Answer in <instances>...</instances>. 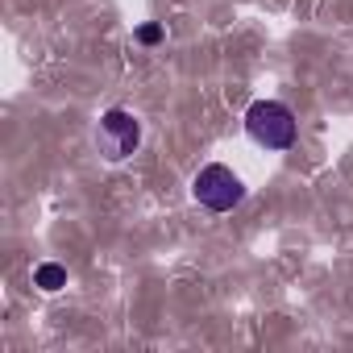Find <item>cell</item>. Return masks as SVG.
Masks as SVG:
<instances>
[{
	"mask_svg": "<svg viewBox=\"0 0 353 353\" xmlns=\"http://www.w3.org/2000/svg\"><path fill=\"white\" fill-rule=\"evenodd\" d=\"M34 287H42V291H59V287H67V266H59V262H42V266L34 270Z\"/></svg>",
	"mask_w": 353,
	"mask_h": 353,
	"instance_id": "obj_4",
	"label": "cell"
},
{
	"mask_svg": "<svg viewBox=\"0 0 353 353\" xmlns=\"http://www.w3.org/2000/svg\"><path fill=\"white\" fill-rule=\"evenodd\" d=\"M245 133L262 150H291L295 145V112L283 100H254L245 112Z\"/></svg>",
	"mask_w": 353,
	"mask_h": 353,
	"instance_id": "obj_1",
	"label": "cell"
},
{
	"mask_svg": "<svg viewBox=\"0 0 353 353\" xmlns=\"http://www.w3.org/2000/svg\"><path fill=\"white\" fill-rule=\"evenodd\" d=\"M137 42L158 46V42H162V26H141V30H137Z\"/></svg>",
	"mask_w": 353,
	"mask_h": 353,
	"instance_id": "obj_5",
	"label": "cell"
},
{
	"mask_svg": "<svg viewBox=\"0 0 353 353\" xmlns=\"http://www.w3.org/2000/svg\"><path fill=\"white\" fill-rule=\"evenodd\" d=\"M96 145L108 162H125L141 145V125L129 108H108L96 125Z\"/></svg>",
	"mask_w": 353,
	"mask_h": 353,
	"instance_id": "obj_3",
	"label": "cell"
},
{
	"mask_svg": "<svg viewBox=\"0 0 353 353\" xmlns=\"http://www.w3.org/2000/svg\"><path fill=\"white\" fill-rule=\"evenodd\" d=\"M192 196H196V204H204L208 212H233V208L245 200V183L237 179L225 162H208V166L196 170Z\"/></svg>",
	"mask_w": 353,
	"mask_h": 353,
	"instance_id": "obj_2",
	"label": "cell"
}]
</instances>
